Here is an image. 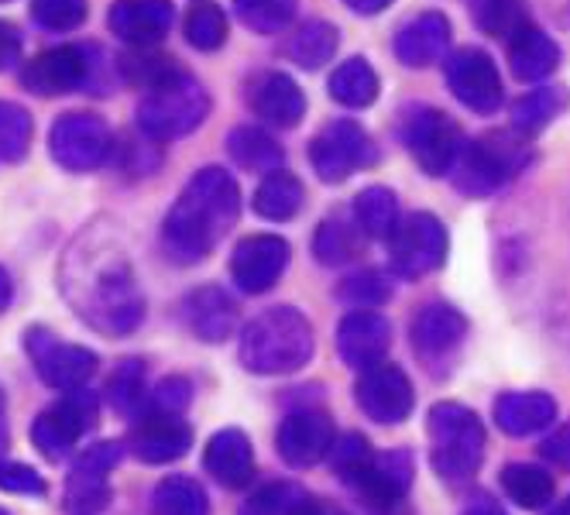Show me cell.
<instances>
[{"mask_svg": "<svg viewBox=\"0 0 570 515\" xmlns=\"http://www.w3.org/2000/svg\"><path fill=\"white\" fill-rule=\"evenodd\" d=\"M59 286L83 324L107 337H125L145 320V296L138 289L131 258L117 230L94 224L69 245Z\"/></svg>", "mask_w": 570, "mask_h": 515, "instance_id": "6da1fadb", "label": "cell"}, {"mask_svg": "<svg viewBox=\"0 0 570 515\" xmlns=\"http://www.w3.org/2000/svg\"><path fill=\"white\" fill-rule=\"evenodd\" d=\"M240 217V189L230 172L210 166L199 169L179 200L173 204L166 224H161V241L179 265H196L230 234Z\"/></svg>", "mask_w": 570, "mask_h": 515, "instance_id": "7a4b0ae2", "label": "cell"}, {"mask_svg": "<svg viewBox=\"0 0 570 515\" xmlns=\"http://www.w3.org/2000/svg\"><path fill=\"white\" fill-rule=\"evenodd\" d=\"M313 324L296 306H272L240 330L237 358L252 375H293L313 362Z\"/></svg>", "mask_w": 570, "mask_h": 515, "instance_id": "3957f363", "label": "cell"}, {"mask_svg": "<svg viewBox=\"0 0 570 515\" xmlns=\"http://www.w3.org/2000/svg\"><path fill=\"white\" fill-rule=\"evenodd\" d=\"M430 460L443 482H471L484 460V426L461 403H436L426 416Z\"/></svg>", "mask_w": 570, "mask_h": 515, "instance_id": "277c9868", "label": "cell"}, {"mask_svg": "<svg viewBox=\"0 0 570 515\" xmlns=\"http://www.w3.org/2000/svg\"><path fill=\"white\" fill-rule=\"evenodd\" d=\"M210 113V97L183 69L151 87L138 103V128L155 141H173L196 131Z\"/></svg>", "mask_w": 570, "mask_h": 515, "instance_id": "5b68a950", "label": "cell"}, {"mask_svg": "<svg viewBox=\"0 0 570 515\" xmlns=\"http://www.w3.org/2000/svg\"><path fill=\"white\" fill-rule=\"evenodd\" d=\"M522 166H525V138H519L515 131H499L478 141H464L451 172L461 192L492 196L509 179H515Z\"/></svg>", "mask_w": 570, "mask_h": 515, "instance_id": "8992f818", "label": "cell"}, {"mask_svg": "<svg viewBox=\"0 0 570 515\" xmlns=\"http://www.w3.org/2000/svg\"><path fill=\"white\" fill-rule=\"evenodd\" d=\"M97 426V395L87 388L66 392L59 403L42 409L31 423V447L46 460L59 464L72 454V447Z\"/></svg>", "mask_w": 570, "mask_h": 515, "instance_id": "52a82bcc", "label": "cell"}, {"mask_svg": "<svg viewBox=\"0 0 570 515\" xmlns=\"http://www.w3.org/2000/svg\"><path fill=\"white\" fill-rule=\"evenodd\" d=\"M24 354H28L31 368L38 372V378L56 392L87 388V382L97 375V365H100V358L90 347L69 344L59 334H52L49 327L24 330Z\"/></svg>", "mask_w": 570, "mask_h": 515, "instance_id": "ba28073f", "label": "cell"}, {"mask_svg": "<svg viewBox=\"0 0 570 515\" xmlns=\"http://www.w3.org/2000/svg\"><path fill=\"white\" fill-rule=\"evenodd\" d=\"M375 141L357 121H331L309 141V166L323 182H344L354 172L375 166Z\"/></svg>", "mask_w": 570, "mask_h": 515, "instance_id": "9c48e42d", "label": "cell"}, {"mask_svg": "<svg viewBox=\"0 0 570 515\" xmlns=\"http://www.w3.org/2000/svg\"><path fill=\"white\" fill-rule=\"evenodd\" d=\"M402 141L426 176H451L458 155L464 148V135H461L458 121L436 107H416L410 117H405Z\"/></svg>", "mask_w": 570, "mask_h": 515, "instance_id": "30bf717a", "label": "cell"}, {"mask_svg": "<svg viewBox=\"0 0 570 515\" xmlns=\"http://www.w3.org/2000/svg\"><path fill=\"white\" fill-rule=\"evenodd\" d=\"M446 227L433 214H413L395 224L389 237V265L402 279H423L446 261Z\"/></svg>", "mask_w": 570, "mask_h": 515, "instance_id": "8fae6325", "label": "cell"}, {"mask_svg": "<svg viewBox=\"0 0 570 515\" xmlns=\"http://www.w3.org/2000/svg\"><path fill=\"white\" fill-rule=\"evenodd\" d=\"M114 138L97 113H62L49 131V151L66 172H94L110 158Z\"/></svg>", "mask_w": 570, "mask_h": 515, "instance_id": "7c38bea8", "label": "cell"}, {"mask_svg": "<svg viewBox=\"0 0 570 515\" xmlns=\"http://www.w3.org/2000/svg\"><path fill=\"white\" fill-rule=\"evenodd\" d=\"M354 403L372 423L399 426L402 419H410L416 395L410 375L392 362H382L361 372V378L354 382Z\"/></svg>", "mask_w": 570, "mask_h": 515, "instance_id": "4fadbf2b", "label": "cell"}, {"mask_svg": "<svg viewBox=\"0 0 570 515\" xmlns=\"http://www.w3.org/2000/svg\"><path fill=\"white\" fill-rule=\"evenodd\" d=\"M125 457L117 440H100L87 447L69 467L66 478V508L72 515H97L110 502V471Z\"/></svg>", "mask_w": 570, "mask_h": 515, "instance_id": "5bb4252c", "label": "cell"}, {"mask_svg": "<svg viewBox=\"0 0 570 515\" xmlns=\"http://www.w3.org/2000/svg\"><path fill=\"white\" fill-rule=\"evenodd\" d=\"M289 258H293V248L285 237L252 234V237H244L230 255V279L240 293L262 296L285 275Z\"/></svg>", "mask_w": 570, "mask_h": 515, "instance_id": "9a60e30c", "label": "cell"}, {"mask_svg": "<svg viewBox=\"0 0 570 515\" xmlns=\"http://www.w3.org/2000/svg\"><path fill=\"white\" fill-rule=\"evenodd\" d=\"M446 87L474 113H495L502 107V76L484 49H458L443 62Z\"/></svg>", "mask_w": 570, "mask_h": 515, "instance_id": "2e32d148", "label": "cell"}, {"mask_svg": "<svg viewBox=\"0 0 570 515\" xmlns=\"http://www.w3.org/2000/svg\"><path fill=\"white\" fill-rule=\"evenodd\" d=\"M337 444V426L323 409H299L278 423L275 450L289 467H313L331 457Z\"/></svg>", "mask_w": 570, "mask_h": 515, "instance_id": "e0dca14e", "label": "cell"}, {"mask_svg": "<svg viewBox=\"0 0 570 515\" xmlns=\"http://www.w3.org/2000/svg\"><path fill=\"white\" fill-rule=\"evenodd\" d=\"M90 79H94L90 49H79V46L49 49L42 56H35L31 62H24L21 69V83L38 97H62L72 90H83L90 87Z\"/></svg>", "mask_w": 570, "mask_h": 515, "instance_id": "ac0fdd59", "label": "cell"}, {"mask_svg": "<svg viewBox=\"0 0 570 515\" xmlns=\"http://www.w3.org/2000/svg\"><path fill=\"white\" fill-rule=\"evenodd\" d=\"M464 337H468V316L451 303H426L410 324V344L426 365L451 362Z\"/></svg>", "mask_w": 570, "mask_h": 515, "instance_id": "d6986e66", "label": "cell"}, {"mask_svg": "<svg viewBox=\"0 0 570 515\" xmlns=\"http://www.w3.org/2000/svg\"><path fill=\"white\" fill-rule=\"evenodd\" d=\"M392 327L375 309H351L337 327V350L347 368H372L389 358Z\"/></svg>", "mask_w": 570, "mask_h": 515, "instance_id": "ffe728a7", "label": "cell"}, {"mask_svg": "<svg viewBox=\"0 0 570 515\" xmlns=\"http://www.w3.org/2000/svg\"><path fill=\"white\" fill-rule=\"evenodd\" d=\"M131 454L145 464H173L189 454L193 426L176 413H145L131 426Z\"/></svg>", "mask_w": 570, "mask_h": 515, "instance_id": "44dd1931", "label": "cell"}, {"mask_svg": "<svg viewBox=\"0 0 570 515\" xmlns=\"http://www.w3.org/2000/svg\"><path fill=\"white\" fill-rule=\"evenodd\" d=\"M203 467H207V474L217 485L240 492L255 478V447L244 437V429L227 426L210 437L207 450H203Z\"/></svg>", "mask_w": 570, "mask_h": 515, "instance_id": "7402d4cb", "label": "cell"}, {"mask_svg": "<svg viewBox=\"0 0 570 515\" xmlns=\"http://www.w3.org/2000/svg\"><path fill=\"white\" fill-rule=\"evenodd\" d=\"M413 474H416V464H413L410 450H389V454H372V460L364 464L357 474H351L347 482L361 495H368L372 502L392 505V502L410 495Z\"/></svg>", "mask_w": 570, "mask_h": 515, "instance_id": "603a6c76", "label": "cell"}, {"mask_svg": "<svg viewBox=\"0 0 570 515\" xmlns=\"http://www.w3.org/2000/svg\"><path fill=\"white\" fill-rule=\"evenodd\" d=\"M169 0H117L107 14L110 31L128 46H155L173 28Z\"/></svg>", "mask_w": 570, "mask_h": 515, "instance_id": "cb8c5ba5", "label": "cell"}, {"mask_svg": "<svg viewBox=\"0 0 570 515\" xmlns=\"http://www.w3.org/2000/svg\"><path fill=\"white\" fill-rule=\"evenodd\" d=\"M451 49V21H446L440 11H426L416 14L413 21H405L395 34V56L402 66L410 69H423L433 66L446 56Z\"/></svg>", "mask_w": 570, "mask_h": 515, "instance_id": "d4e9b609", "label": "cell"}, {"mask_svg": "<svg viewBox=\"0 0 570 515\" xmlns=\"http://www.w3.org/2000/svg\"><path fill=\"white\" fill-rule=\"evenodd\" d=\"M248 103L272 128H296L306 117V97L296 79L285 72H265L252 87Z\"/></svg>", "mask_w": 570, "mask_h": 515, "instance_id": "484cf974", "label": "cell"}, {"mask_svg": "<svg viewBox=\"0 0 570 515\" xmlns=\"http://www.w3.org/2000/svg\"><path fill=\"white\" fill-rule=\"evenodd\" d=\"M183 320L193 337L207 340V344H220L237 327V303L220 286H203L186 296Z\"/></svg>", "mask_w": 570, "mask_h": 515, "instance_id": "4316f807", "label": "cell"}, {"mask_svg": "<svg viewBox=\"0 0 570 515\" xmlns=\"http://www.w3.org/2000/svg\"><path fill=\"white\" fill-rule=\"evenodd\" d=\"M557 403L547 392H505L495 399V423L509 437H533L553 426Z\"/></svg>", "mask_w": 570, "mask_h": 515, "instance_id": "83f0119b", "label": "cell"}, {"mask_svg": "<svg viewBox=\"0 0 570 515\" xmlns=\"http://www.w3.org/2000/svg\"><path fill=\"white\" fill-rule=\"evenodd\" d=\"M509 66L522 83H537V79H547L560 66V46L543 28L529 21L509 38Z\"/></svg>", "mask_w": 570, "mask_h": 515, "instance_id": "f1b7e54d", "label": "cell"}, {"mask_svg": "<svg viewBox=\"0 0 570 515\" xmlns=\"http://www.w3.org/2000/svg\"><path fill=\"white\" fill-rule=\"evenodd\" d=\"M303 200H306V189L303 182L293 176V172H268L255 196H252V207L262 220H272V224H285V220H293L299 210H303Z\"/></svg>", "mask_w": 570, "mask_h": 515, "instance_id": "f546056e", "label": "cell"}, {"mask_svg": "<svg viewBox=\"0 0 570 515\" xmlns=\"http://www.w3.org/2000/svg\"><path fill=\"white\" fill-rule=\"evenodd\" d=\"M567 107V90L563 87H540L529 90L512 103V131L519 138H537L543 128H550Z\"/></svg>", "mask_w": 570, "mask_h": 515, "instance_id": "4dcf8cb0", "label": "cell"}, {"mask_svg": "<svg viewBox=\"0 0 570 515\" xmlns=\"http://www.w3.org/2000/svg\"><path fill=\"white\" fill-rule=\"evenodd\" d=\"M227 151L230 158L240 166V169H248V172H278L282 162H285V151L282 145L265 135L262 128H252V125H244V128H234L230 138H227Z\"/></svg>", "mask_w": 570, "mask_h": 515, "instance_id": "1f68e13d", "label": "cell"}, {"mask_svg": "<svg viewBox=\"0 0 570 515\" xmlns=\"http://www.w3.org/2000/svg\"><path fill=\"white\" fill-rule=\"evenodd\" d=\"M151 512L155 515H210V498L189 474H169L151 492Z\"/></svg>", "mask_w": 570, "mask_h": 515, "instance_id": "d6a6232c", "label": "cell"}, {"mask_svg": "<svg viewBox=\"0 0 570 515\" xmlns=\"http://www.w3.org/2000/svg\"><path fill=\"white\" fill-rule=\"evenodd\" d=\"M354 224L364 237L375 241H389L395 224H399V200L385 186H368L354 196Z\"/></svg>", "mask_w": 570, "mask_h": 515, "instance_id": "836d02e7", "label": "cell"}, {"mask_svg": "<svg viewBox=\"0 0 570 515\" xmlns=\"http://www.w3.org/2000/svg\"><path fill=\"white\" fill-rule=\"evenodd\" d=\"M502 492L509 495V502H515L519 508H547L553 502V474H547L537 464H509L502 471Z\"/></svg>", "mask_w": 570, "mask_h": 515, "instance_id": "e575fe53", "label": "cell"}, {"mask_svg": "<svg viewBox=\"0 0 570 515\" xmlns=\"http://www.w3.org/2000/svg\"><path fill=\"white\" fill-rule=\"evenodd\" d=\"M331 97L351 110L372 107L379 97V76L368 66V59H347L331 76Z\"/></svg>", "mask_w": 570, "mask_h": 515, "instance_id": "d590c367", "label": "cell"}, {"mask_svg": "<svg viewBox=\"0 0 570 515\" xmlns=\"http://www.w3.org/2000/svg\"><path fill=\"white\" fill-rule=\"evenodd\" d=\"M361 248V230L354 220L344 217H327L316 227L313 237V255L320 265H347Z\"/></svg>", "mask_w": 570, "mask_h": 515, "instance_id": "8d00e7d4", "label": "cell"}, {"mask_svg": "<svg viewBox=\"0 0 570 515\" xmlns=\"http://www.w3.org/2000/svg\"><path fill=\"white\" fill-rule=\"evenodd\" d=\"M337 46H341V38H337V28L334 24H327V21H306L293 34L289 56L303 69H320V66H327L334 59Z\"/></svg>", "mask_w": 570, "mask_h": 515, "instance_id": "74e56055", "label": "cell"}, {"mask_svg": "<svg viewBox=\"0 0 570 515\" xmlns=\"http://www.w3.org/2000/svg\"><path fill=\"white\" fill-rule=\"evenodd\" d=\"M31 113L21 103L0 100V166H14L31 148Z\"/></svg>", "mask_w": 570, "mask_h": 515, "instance_id": "f35d334b", "label": "cell"}, {"mask_svg": "<svg viewBox=\"0 0 570 515\" xmlns=\"http://www.w3.org/2000/svg\"><path fill=\"white\" fill-rule=\"evenodd\" d=\"M145 365L128 358L114 368V375L107 378V403L110 409H117L120 416H138L141 403H145Z\"/></svg>", "mask_w": 570, "mask_h": 515, "instance_id": "ab89813d", "label": "cell"}, {"mask_svg": "<svg viewBox=\"0 0 570 515\" xmlns=\"http://www.w3.org/2000/svg\"><path fill=\"white\" fill-rule=\"evenodd\" d=\"M474 21L481 31L509 42L522 24H529L525 0H474Z\"/></svg>", "mask_w": 570, "mask_h": 515, "instance_id": "60d3db41", "label": "cell"}, {"mask_svg": "<svg viewBox=\"0 0 570 515\" xmlns=\"http://www.w3.org/2000/svg\"><path fill=\"white\" fill-rule=\"evenodd\" d=\"M234 11L244 28L258 34H275L296 14V0H234Z\"/></svg>", "mask_w": 570, "mask_h": 515, "instance_id": "b9f144b4", "label": "cell"}, {"mask_svg": "<svg viewBox=\"0 0 570 515\" xmlns=\"http://www.w3.org/2000/svg\"><path fill=\"white\" fill-rule=\"evenodd\" d=\"M186 42L199 52H217L227 42V18L217 4H196L186 14Z\"/></svg>", "mask_w": 570, "mask_h": 515, "instance_id": "7bdbcfd3", "label": "cell"}, {"mask_svg": "<svg viewBox=\"0 0 570 515\" xmlns=\"http://www.w3.org/2000/svg\"><path fill=\"white\" fill-rule=\"evenodd\" d=\"M337 296L351 309H375L392 299V283H389V275H382L375 268H364V271L351 275V279H344Z\"/></svg>", "mask_w": 570, "mask_h": 515, "instance_id": "ee69618b", "label": "cell"}, {"mask_svg": "<svg viewBox=\"0 0 570 515\" xmlns=\"http://www.w3.org/2000/svg\"><path fill=\"white\" fill-rule=\"evenodd\" d=\"M306 492L293 482H272L240 505V515H293Z\"/></svg>", "mask_w": 570, "mask_h": 515, "instance_id": "f6af8a7d", "label": "cell"}, {"mask_svg": "<svg viewBox=\"0 0 570 515\" xmlns=\"http://www.w3.org/2000/svg\"><path fill=\"white\" fill-rule=\"evenodd\" d=\"M87 11V0H31V18L49 31H76Z\"/></svg>", "mask_w": 570, "mask_h": 515, "instance_id": "bcb514c9", "label": "cell"}, {"mask_svg": "<svg viewBox=\"0 0 570 515\" xmlns=\"http://www.w3.org/2000/svg\"><path fill=\"white\" fill-rule=\"evenodd\" d=\"M0 492L42 498V495L49 492V485H46V478H42V474H38L35 467L18 464V460H4V464H0Z\"/></svg>", "mask_w": 570, "mask_h": 515, "instance_id": "7dc6e473", "label": "cell"}, {"mask_svg": "<svg viewBox=\"0 0 570 515\" xmlns=\"http://www.w3.org/2000/svg\"><path fill=\"white\" fill-rule=\"evenodd\" d=\"M372 454H375V450H372V444L364 440L361 433H347L344 440H337V444H334V450H331V464L341 471V478L347 482L351 474H357L364 464L372 460Z\"/></svg>", "mask_w": 570, "mask_h": 515, "instance_id": "c3c4849f", "label": "cell"}, {"mask_svg": "<svg viewBox=\"0 0 570 515\" xmlns=\"http://www.w3.org/2000/svg\"><path fill=\"white\" fill-rule=\"evenodd\" d=\"M189 399H193V385L186 378H179V375L158 382V388L151 392L155 413H176V416H183V409L189 406Z\"/></svg>", "mask_w": 570, "mask_h": 515, "instance_id": "681fc988", "label": "cell"}, {"mask_svg": "<svg viewBox=\"0 0 570 515\" xmlns=\"http://www.w3.org/2000/svg\"><path fill=\"white\" fill-rule=\"evenodd\" d=\"M540 454L550 460V464H557V467H570V423L567 426H560L553 437H547L543 444H540Z\"/></svg>", "mask_w": 570, "mask_h": 515, "instance_id": "f907efd6", "label": "cell"}, {"mask_svg": "<svg viewBox=\"0 0 570 515\" xmlns=\"http://www.w3.org/2000/svg\"><path fill=\"white\" fill-rule=\"evenodd\" d=\"M18 59H21V34L14 24L0 21V72L11 69Z\"/></svg>", "mask_w": 570, "mask_h": 515, "instance_id": "816d5d0a", "label": "cell"}, {"mask_svg": "<svg viewBox=\"0 0 570 515\" xmlns=\"http://www.w3.org/2000/svg\"><path fill=\"white\" fill-rule=\"evenodd\" d=\"M293 515H351L347 508L334 505L331 498H320V495H303L299 505L293 508Z\"/></svg>", "mask_w": 570, "mask_h": 515, "instance_id": "f5cc1de1", "label": "cell"}, {"mask_svg": "<svg viewBox=\"0 0 570 515\" xmlns=\"http://www.w3.org/2000/svg\"><path fill=\"white\" fill-rule=\"evenodd\" d=\"M464 515H505V508L495 502V498H488V495H474L471 505L464 508Z\"/></svg>", "mask_w": 570, "mask_h": 515, "instance_id": "db71d44e", "label": "cell"}, {"mask_svg": "<svg viewBox=\"0 0 570 515\" xmlns=\"http://www.w3.org/2000/svg\"><path fill=\"white\" fill-rule=\"evenodd\" d=\"M344 4L351 8V11H357V14H364V18H372V14H382L392 0H344Z\"/></svg>", "mask_w": 570, "mask_h": 515, "instance_id": "11a10c76", "label": "cell"}, {"mask_svg": "<svg viewBox=\"0 0 570 515\" xmlns=\"http://www.w3.org/2000/svg\"><path fill=\"white\" fill-rule=\"evenodd\" d=\"M14 299V283H11V275L0 268V313H4Z\"/></svg>", "mask_w": 570, "mask_h": 515, "instance_id": "9f6ffc18", "label": "cell"}, {"mask_svg": "<svg viewBox=\"0 0 570 515\" xmlns=\"http://www.w3.org/2000/svg\"><path fill=\"white\" fill-rule=\"evenodd\" d=\"M4 454H8V426L0 419V464H4Z\"/></svg>", "mask_w": 570, "mask_h": 515, "instance_id": "6f0895ef", "label": "cell"}, {"mask_svg": "<svg viewBox=\"0 0 570 515\" xmlns=\"http://www.w3.org/2000/svg\"><path fill=\"white\" fill-rule=\"evenodd\" d=\"M547 515H570V495H567L563 502H557V505H553V508H550Z\"/></svg>", "mask_w": 570, "mask_h": 515, "instance_id": "680465c9", "label": "cell"}, {"mask_svg": "<svg viewBox=\"0 0 570 515\" xmlns=\"http://www.w3.org/2000/svg\"><path fill=\"white\" fill-rule=\"evenodd\" d=\"M0 419H4V392H0Z\"/></svg>", "mask_w": 570, "mask_h": 515, "instance_id": "91938a15", "label": "cell"}, {"mask_svg": "<svg viewBox=\"0 0 570 515\" xmlns=\"http://www.w3.org/2000/svg\"><path fill=\"white\" fill-rule=\"evenodd\" d=\"M0 515H11V512H8V508H0Z\"/></svg>", "mask_w": 570, "mask_h": 515, "instance_id": "94428289", "label": "cell"}, {"mask_svg": "<svg viewBox=\"0 0 570 515\" xmlns=\"http://www.w3.org/2000/svg\"><path fill=\"white\" fill-rule=\"evenodd\" d=\"M0 4H8V0H0Z\"/></svg>", "mask_w": 570, "mask_h": 515, "instance_id": "6125c7cd", "label": "cell"}]
</instances>
